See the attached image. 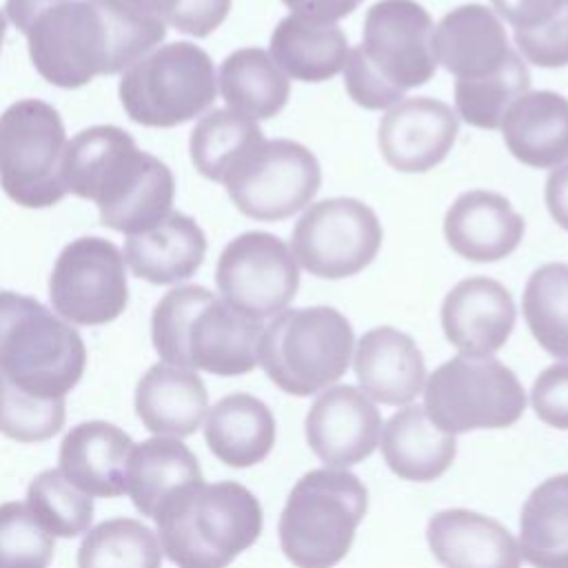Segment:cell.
<instances>
[{"label": "cell", "mask_w": 568, "mask_h": 568, "mask_svg": "<svg viewBox=\"0 0 568 568\" xmlns=\"http://www.w3.org/2000/svg\"><path fill=\"white\" fill-rule=\"evenodd\" d=\"M4 9L36 71L60 89L122 73L166 36L162 22L124 0H7Z\"/></svg>", "instance_id": "cell-1"}, {"label": "cell", "mask_w": 568, "mask_h": 568, "mask_svg": "<svg viewBox=\"0 0 568 568\" xmlns=\"http://www.w3.org/2000/svg\"><path fill=\"white\" fill-rule=\"evenodd\" d=\"M62 182L67 193L98 206L106 229L126 235L158 226L175 200L171 169L113 124L82 129L67 142Z\"/></svg>", "instance_id": "cell-2"}, {"label": "cell", "mask_w": 568, "mask_h": 568, "mask_svg": "<svg viewBox=\"0 0 568 568\" xmlns=\"http://www.w3.org/2000/svg\"><path fill=\"white\" fill-rule=\"evenodd\" d=\"M433 18L415 0H377L364 16L362 42L348 51L344 87L368 111L402 102L424 87L437 69Z\"/></svg>", "instance_id": "cell-3"}, {"label": "cell", "mask_w": 568, "mask_h": 568, "mask_svg": "<svg viewBox=\"0 0 568 568\" xmlns=\"http://www.w3.org/2000/svg\"><path fill=\"white\" fill-rule=\"evenodd\" d=\"M262 322L242 315L200 284L169 291L153 308L151 339L164 364L220 377L257 366Z\"/></svg>", "instance_id": "cell-4"}, {"label": "cell", "mask_w": 568, "mask_h": 568, "mask_svg": "<svg viewBox=\"0 0 568 568\" xmlns=\"http://www.w3.org/2000/svg\"><path fill=\"white\" fill-rule=\"evenodd\" d=\"M162 552L178 568H226L262 535L257 497L237 481H195L155 513Z\"/></svg>", "instance_id": "cell-5"}, {"label": "cell", "mask_w": 568, "mask_h": 568, "mask_svg": "<svg viewBox=\"0 0 568 568\" xmlns=\"http://www.w3.org/2000/svg\"><path fill=\"white\" fill-rule=\"evenodd\" d=\"M368 510L364 481L346 468H315L291 488L277 537L295 568H333L351 550Z\"/></svg>", "instance_id": "cell-6"}, {"label": "cell", "mask_w": 568, "mask_h": 568, "mask_svg": "<svg viewBox=\"0 0 568 568\" xmlns=\"http://www.w3.org/2000/svg\"><path fill=\"white\" fill-rule=\"evenodd\" d=\"M87 366L78 331L38 300L0 293V373L20 390L60 399L75 388Z\"/></svg>", "instance_id": "cell-7"}, {"label": "cell", "mask_w": 568, "mask_h": 568, "mask_svg": "<svg viewBox=\"0 0 568 568\" xmlns=\"http://www.w3.org/2000/svg\"><path fill=\"white\" fill-rule=\"evenodd\" d=\"M353 346V326L337 308H284L262 331L257 362L280 390L308 397L346 373Z\"/></svg>", "instance_id": "cell-8"}, {"label": "cell", "mask_w": 568, "mask_h": 568, "mask_svg": "<svg viewBox=\"0 0 568 568\" xmlns=\"http://www.w3.org/2000/svg\"><path fill=\"white\" fill-rule=\"evenodd\" d=\"M120 102L135 124L180 126L202 115L217 95L211 55L193 42H169L131 64L118 87Z\"/></svg>", "instance_id": "cell-9"}, {"label": "cell", "mask_w": 568, "mask_h": 568, "mask_svg": "<svg viewBox=\"0 0 568 568\" xmlns=\"http://www.w3.org/2000/svg\"><path fill=\"white\" fill-rule=\"evenodd\" d=\"M526 393L517 375L495 357L455 355L424 386V410L444 433L508 428L519 422Z\"/></svg>", "instance_id": "cell-10"}, {"label": "cell", "mask_w": 568, "mask_h": 568, "mask_svg": "<svg viewBox=\"0 0 568 568\" xmlns=\"http://www.w3.org/2000/svg\"><path fill=\"white\" fill-rule=\"evenodd\" d=\"M67 135L60 113L38 98L9 104L0 115V186L24 209H47L64 195Z\"/></svg>", "instance_id": "cell-11"}, {"label": "cell", "mask_w": 568, "mask_h": 568, "mask_svg": "<svg viewBox=\"0 0 568 568\" xmlns=\"http://www.w3.org/2000/svg\"><path fill=\"white\" fill-rule=\"evenodd\" d=\"M222 184L242 215L280 222L311 204L322 186V169L304 144L277 138L248 151Z\"/></svg>", "instance_id": "cell-12"}, {"label": "cell", "mask_w": 568, "mask_h": 568, "mask_svg": "<svg viewBox=\"0 0 568 568\" xmlns=\"http://www.w3.org/2000/svg\"><path fill=\"white\" fill-rule=\"evenodd\" d=\"M384 240L375 211L355 197L311 204L291 233L295 262L315 277L342 280L364 271Z\"/></svg>", "instance_id": "cell-13"}, {"label": "cell", "mask_w": 568, "mask_h": 568, "mask_svg": "<svg viewBox=\"0 0 568 568\" xmlns=\"http://www.w3.org/2000/svg\"><path fill=\"white\" fill-rule=\"evenodd\" d=\"M49 297L53 311L78 326L113 322L129 304L124 255L98 235L69 242L51 271Z\"/></svg>", "instance_id": "cell-14"}, {"label": "cell", "mask_w": 568, "mask_h": 568, "mask_svg": "<svg viewBox=\"0 0 568 568\" xmlns=\"http://www.w3.org/2000/svg\"><path fill=\"white\" fill-rule=\"evenodd\" d=\"M215 284L231 308L262 322L293 302L300 268L284 240L266 231H246L220 253Z\"/></svg>", "instance_id": "cell-15"}, {"label": "cell", "mask_w": 568, "mask_h": 568, "mask_svg": "<svg viewBox=\"0 0 568 568\" xmlns=\"http://www.w3.org/2000/svg\"><path fill=\"white\" fill-rule=\"evenodd\" d=\"M304 430L308 448L326 466L348 468L377 448L382 415L359 388L339 384L326 388L311 404Z\"/></svg>", "instance_id": "cell-16"}, {"label": "cell", "mask_w": 568, "mask_h": 568, "mask_svg": "<svg viewBox=\"0 0 568 568\" xmlns=\"http://www.w3.org/2000/svg\"><path fill=\"white\" fill-rule=\"evenodd\" d=\"M457 131V113L446 102L419 95L397 102L382 115L377 144L390 169L424 173L448 155Z\"/></svg>", "instance_id": "cell-17"}, {"label": "cell", "mask_w": 568, "mask_h": 568, "mask_svg": "<svg viewBox=\"0 0 568 568\" xmlns=\"http://www.w3.org/2000/svg\"><path fill=\"white\" fill-rule=\"evenodd\" d=\"M515 302L508 288L493 277H466L442 302V328L446 339L473 357H490L515 328Z\"/></svg>", "instance_id": "cell-18"}, {"label": "cell", "mask_w": 568, "mask_h": 568, "mask_svg": "<svg viewBox=\"0 0 568 568\" xmlns=\"http://www.w3.org/2000/svg\"><path fill=\"white\" fill-rule=\"evenodd\" d=\"M435 60L457 80L484 78L513 55L508 36L493 9L470 2L450 9L433 29Z\"/></svg>", "instance_id": "cell-19"}, {"label": "cell", "mask_w": 568, "mask_h": 568, "mask_svg": "<svg viewBox=\"0 0 568 568\" xmlns=\"http://www.w3.org/2000/svg\"><path fill=\"white\" fill-rule=\"evenodd\" d=\"M524 217L495 191L475 189L462 193L444 215L448 246L470 262H499L521 242Z\"/></svg>", "instance_id": "cell-20"}, {"label": "cell", "mask_w": 568, "mask_h": 568, "mask_svg": "<svg viewBox=\"0 0 568 568\" xmlns=\"http://www.w3.org/2000/svg\"><path fill=\"white\" fill-rule=\"evenodd\" d=\"M428 546L444 568H519V544L497 519L448 508L428 519Z\"/></svg>", "instance_id": "cell-21"}, {"label": "cell", "mask_w": 568, "mask_h": 568, "mask_svg": "<svg viewBox=\"0 0 568 568\" xmlns=\"http://www.w3.org/2000/svg\"><path fill=\"white\" fill-rule=\"evenodd\" d=\"M353 368L362 393L388 406L410 404L426 382L422 351L410 335L393 326H377L359 337Z\"/></svg>", "instance_id": "cell-22"}, {"label": "cell", "mask_w": 568, "mask_h": 568, "mask_svg": "<svg viewBox=\"0 0 568 568\" xmlns=\"http://www.w3.org/2000/svg\"><path fill=\"white\" fill-rule=\"evenodd\" d=\"M131 437L109 422L73 426L60 446V473L91 497H120L126 493Z\"/></svg>", "instance_id": "cell-23"}, {"label": "cell", "mask_w": 568, "mask_h": 568, "mask_svg": "<svg viewBox=\"0 0 568 568\" xmlns=\"http://www.w3.org/2000/svg\"><path fill=\"white\" fill-rule=\"evenodd\" d=\"M499 129L506 149L526 166L557 169L568 162V98L555 91L519 95Z\"/></svg>", "instance_id": "cell-24"}, {"label": "cell", "mask_w": 568, "mask_h": 568, "mask_svg": "<svg viewBox=\"0 0 568 568\" xmlns=\"http://www.w3.org/2000/svg\"><path fill=\"white\" fill-rule=\"evenodd\" d=\"M204 255V231L178 211L144 233L126 235L124 242V262L131 273L158 286L189 280L202 266Z\"/></svg>", "instance_id": "cell-25"}, {"label": "cell", "mask_w": 568, "mask_h": 568, "mask_svg": "<svg viewBox=\"0 0 568 568\" xmlns=\"http://www.w3.org/2000/svg\"><path fill=\"white\" fill-rule=\"evenodd\" d=\"M209 408L206 386L195 371L153 364L135 388V413L158 437L193 435Z\"/></svg>", "instance_id": "cell-26"}, {"label": "cell", "mask_w": 568, "mask_h": 568, "mask_svg": "<svg viewBox=\"0 0 568 568\" xmlns=\"http://www.w3.org/2000/svg\"><path fill=\"white\" fill-rule=\"evenodd\" d=\"M204 439L226 466L248 468L268 457L275 444V417L255 395L231 393L209 410Z\"/></svg>", "instance_id": "cell-27"}, {"label": "cell", "mask_w": 568, "mask_h": 568, "mask_svg": "<svg viewBox=\"0 0 568 568\" xmlns=\"http://www.w3.org/2000/svg\"><path fill=\"white\" fill-rule=\"evenodd\" d=\"M455 435L437 428L424 406L397 410L382 430V457L406 481H433L455 462Z\"/></svg>", "instance_id": "cell-28"}, {"label": "cell", "mask_w": 568, "mask_h": 568, "mask_svg": "<svg viewBox=\"0 0 568 568\" xmlns=\"http://www.w3.org/2000/svg\"><path fill=\"white\" fill-rule=\"evenodd\" d=\"M268 55L293 80L324 82L344 71L348 40L337 24H320L291 13L273 29Z\"/></svg>", "instance_id": "cell-29"}, {"label": "cell", "mask_w": 568, "mask_h": 568, "mask_svg": "<svg viewBox=\"0 0 568 568\" xmlns=\"http://www.w3.org/2000/svg\"><path fill=\"white\" fill-rule=\"evenodd\" d=\"M195 481H202L200 464L182 442L153 437L133 446L126 466V493L142 515L155 517L166 499Z\"/></svg>", "instance_id": "cell-30"}, {"label": "cell", "mask_w": 568, "mask_h": 568, "mask_svg": "<svg viewBox=\"0 0 568 568\" xmlns=\"http://www.w3.org/2000/svg\"><path fill=\"white\" fill-rule=\"evenodd\" d=\"M217 84L229 109L251 120L277 115L291 93L288 78L268 51L260 47H244L229 53L220 64Z\"/></svg>", "instance_id": "cell-31"}, {"label": "cell", "mask_w": 568, "mask_h": 568, "mask_svg": "<svg viewBox=\"0 0 568 568\" xmlns=\"http://www.w3.org/2000/svg\"><path fill=\"white\" fill-rule=\"evenodd\" d=\"M519 555L532 568H568V473L544 479L524 501Z\"/></svg>", "instance_id": "cell-32"}, {"label": "cell", "mask_w": 568, "mask_h": 568, "mask_svg": "<svg viewBox=\"0 0 568 568\" xmlns=\"http://www.w3.org/2000/svg\"><path fill=\"white\" fill-rule=\"evenodd\" d=\"M266 138L255 120L231 109H213L191 131V162L211 182H224L235 164Z\"/></svg>", "instance_id": "cell-33"}, {"label": "cell", "mask_w": 568, "mask_h": 568, "mask_svg": "<svg viewBox=\"0 0 568 568\" xmlns=\"http://www.w3.org/2000/svg\"><path fill=\"white\" fill-rule=\"evenodd\" d=\"M524 320L537 344L568 359V264L548 262L532 271L521 295Z\"/></svg>", "instance_id": "cell-34"}, {"label": "cell", "mask_w": 568, "mask_h": 568, "mask_svg": "<svg viewBox=\"0 0 568 568\" xmlns=\"http://www.w3.org/2000/svg\"><path fill=\"white\" fill-rule=\"evenodd\" d=\"M78 568H162V546L138 519H106L82 539Z\"/></svg>", "instance_id": "cell-35"}, {"label": "cell", "mask_w": 568, "mask_h": 568, "mask_svg": "<svg viewBox=\"0 0 568 568\" xmlns=\"http://www.w3.org/2000/svg\"><path fill=\"white\" fill-rule=\"evenodd\" d=\"M530 91V71L515 53L501 69L484 78L455 80L457 115L477 129H499L508 106Z\"/></svg>", "instance_id": "cell-36"}, {"label": "cell", "mask_w": 568, "mask_h": 568, "mask_svg": "<svg viewBox=\"0 0 568 568\" xmlns=\"http://www.w3.org/2000/svg\"><path fill=\"white\" fill-rule=\"evenodd\" d=\"M27 508L51 537H78L89 530L93 499L58 468L40 473L27 490Z\"/></svg>", "instance_id": "cell-37"}, {"label": "cell", "mask_w": 568, "mask_h": 568, "mask_svg": "<svg viewBox=\"0 0 568 568\" xmlns=\"http://www.w3.org/2000/svg\"><path fill=\"white\" fill-rule=\"evenodd\" d=\"M64 424V397L44 399L20 390L0 373V433L22 444L51 439Z\"/></svg>", "instance_id": "cell-38"}, {"label": "cell", "mask_w": 568, "mask_h": 568, "mask_svg": "<svg viewBox=\"0 0 568 568\" xmlns=\"http://www.w3.org/2000/svg\"><path fill=\"white\" fill-rule=\"evenodd\" d=\"M53 537L36 521L27 504H0V568H47Z\"/></svg>", "instance_id": "cell-39"}, {"label": "cell", "mask_w": 568, "mask_h": 568, "mask_svg": "<svg viewBox=\"0 0 568 568\" xmlns=\"http://www.w3.org/2000/svg\"><path fill=\"white\" fill-rule=\"evenodd\" d=\"M140 13L193 38L211 36L229 16L231 0H124Z\"/></svg>", "instance_id": "cell-40"}, {"label": "cell", "mask_w": 568, "mask_h": 568, "mask_svg": "<svg viewBox=\"0 0 568 568\" xmlns=\"http://www.w3.org/2000/svg\"><path fill=\"white\" fill-rule=\"evenodd\" d=\"M515 44L521 55L537 67L557 69L568 64V0L561 11L546 24L515 29Z\"/></svg>", "instance_id": "cell-41"}, {"label": "cell", "mask_w": 568, "mask_h": 568, "mask_svg": "<svg viewBox=\"0 0 568 568\" xmlns=\"http://www.w3.org/2000/svg\"><path fill=\"white\" fill-rule=\"evenodd\" d=\"M535 415L559 430H568V362L544 368L530 390Z\"/></svg>", "instance_id": "cell-42"}, {"label": "cell", "mask_w": 568, "mask_h": 568, "mask_svg": "<svg viewBox=\"0 0 568 568\" xmlns=\"http://www.w3.org/2000/svg\"><path fill=\"white\" fill-rule=\"evenodd\" d=\"M493 9L506 18L513 29H532L552 20L566 0H490Z\"/></svg>", "instance_id": "cell-43"}, {"label": "cell", "mask_w": 568, "mask_h": 568, "mask_svg": "<svg viewBox=\"0 0 568 568\" xmlns=\"http://www.w3.org/2000/svg\"><path fill=\"white\" fill-rule=\"evenodd\" d=\"M293 16H300L320 24H335L351 16L362 0H282Z\"/></svg>", "instance_id": "cell-44"}, {"label": "cell", "mask_w": 568, "mask_h": 568, "mask_svg": "<svg viewBox=\"0 0 568 568\" xmlns=\"http://www.w3.org/2000/svg\"><path fill=\"white\" fill-rule=\"evenodd\" d=\"M546 206L548 213L552 215V220L568 231V162L552 169L548 180H546Z\"/></svg>", "instance_id": "cell-45"}, {"label": "cell", "mask_w": 568, "mask_h": 568, "mask_svg": "<svg viewBox=\"0 0 568 568\" xmlns=\"http://www.w3.org/2000/svg\"><path fill=\"white\" fill-rule=\"evenodd\" d=\"M4 33H7V18L0 11V49H2V42H4Z\"/></svg>", "instance_id": "cell-46"}]
</instances>
